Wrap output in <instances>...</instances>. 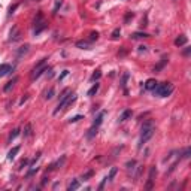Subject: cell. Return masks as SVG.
Instances as JSON below:
<instances>
[{"mask_svg": "<svg viewBox=\"0 0 191 191\" xmlns=\"http://www.w3.org/2000/svg\"><path fill=\"white\" fill-rule=\"evenodd\" d=\"M54 93H55V91H54V88H49V90L45 93V99H46V100H51V99L54 97Z\"/></svg>", "mask_w": 191, "mask_h": 191, "instance_id": "4316f807", "label": "cell"}, {"mask_svg": "<svg viewBox=\"0 0 191 191\" xmlns=\"http://www.w3.org/2000/svg\"><path fill=\"white\" fill-rule=\"evenodd\" d=\"M155 175H157V169H155V166H152L151 169H149V175H148V182H146V190H151L152 188V185H154V178H155Z\"/></svg>", "mask_w": 191, "mask_h": 191, "instance_id": "5b68a950", "label": "cell"}, {"mask_svg": "<svg viewBox=\"0 0 191 191\" xmlns=\"http://www.w3.org/2000/svg\"><path fill=\"white\" fill-rule=\"evenodd\" d=\"M91 176H93V170H90V172L84 173V175H82V178H81V179H84V181H88V178H91Z\"/></svg>", "mask_w": 191, "mask_h": 191, "instance_id": "1f68e13d", "label": "cell"}, {"mask_svg": "<svg viewBox=\"0 0 191 191\" xmlns=\"http://www.w3.org/2000/svg\"><path fill=\"white\" fill-rule=\"evenodd\" d=\"M105 117H106V111H101L99 115L96 117V120H94V122H93V127H97V129H99V127L101 125V122H103V118H105Z\"/></svg>", "mask_w": 191, "mask_h": 191, "instance_id": "52a82bcc", "label": "cell"}, {"mask_svg": "<svg viewBox=\"0 0 191 191\" xmlns=\"http://www.w3.org/2000/svg\"><path fill=\"white\" fill-rule=\"evenodd\" d=\"M29 48H30L29 45H24V46H21V48L18 49V52H17V58H21L24 54H27V52H29Z\"/></svg>", "mask_w": 191, "mask_h": 191, "instance_id": "9a60e30c", "label": "cell"}, {"mask_svg": "<svg viewBox=\"0 0 191 191\" xmlns=\"http://www.w3.org/2000/svg\"><path fill=\"white\" fill-rule=\"evenodd\" d=\"M166 63H167V58L164 57V58H163V60H161V61L158 63V64H157V66L154 67V72H158V70H161V69L164 67V64H166Z\"/></svg>", "mask_w": 191, "mask_h": 191, "instance_id": "cb8c5ba5", "label": "cell"}, {"mask_svg": "<svg viewBox=\"0 0 191 191\" xmlns=\"http://www.w3.org/2000/svg\"><path fill=\"white\" fill-rule=\"evenodd\" d=\"M152 136H154V124H152V121L143 122L142 130H141V139H139V149H141Z\"/></svg>", "mask_w": 191, "mask_h": 191, "instance_id": "7a4b0ae2", "label": "cell"}, {"mask_svg": "<svg viewBox=\"0 0 191 191\" xmlns=\"http://www.w3.org/2000/svg\"><path fill=\"white\" fill-rule=\"evenodd\" d=\"M60 6H61V0H58V2L55 3V8H54V10H52V12H54V14H55V12L58 10V8H60Z\"/></svg>", "mask_w": 191, "mask_h": 191, "instance_id": "f35d334b", "label": "cell"}, {"mask_svg": "<svg viewBox=\"0 0 191 191\" xmlns=\"http://www.w3.org/2000/svg\"><path fill=\"white\" fill-rule=\"evenodd\" d=\"M64 161H66V157L63 155L60 160H57L55 163H52V164H51V166L48 167V170H54V169H58V167H61L63 164H64Z\"/></svg>", "mask_w": 191, "mask_h": 191, "instance_id": "ba28073f", "label": "cell"}, {"mask_svg": "<svg viewBox=\"0 0 191 191\" xmlns=\"http://www.w3.org/2000/svg\"><path fill=\"white\" fill-rule=\"evenodd\" d=\"M133 17H134V14H133V12H127V15H125L124 21H125V22H129V21H130V18H133Z\"/></svg>", "mask_w": 191, "mask_h": 191, "instance_id": "d590c367", "label": "cell"}, {"mask_svg": "<svg viewBox=\"0 0 191 191\" xmlns=\"http://www.w3.org/2000/svg\"><path fill=\"white\" fill-rule=\"evenodd\" d=\"M18 134H20V130H18V129L12 130V133L9 134V139H8V141H9V142H12V141H14V139H15V137H17Z\"/></svg>", "mask_w": 191, "mask_h": 191, "instance_id": "484cf974", "label": "cell"}, {"mask_svg": "<svg viewBox=\"0 0 191 191\" xmlns=\"http://www.w3.org/2000/svg\"><path fill=\"white\" fill-rule=\"evenodd\" d=\"M78 188H79V181L78 179H72V182L69 184L67 190L69 191H75V190H78Z\"/></svg>", "mask_w": 191, "mask_h": 191, "instance_id": "e0dca14e", "label": "cell"}, {"mask_svg": "<svg viewBox=\"0 0 191 191\" xmlns=\"http://www.w3.org/2000/svg\"><path fill=\"white\" fill-rule=\"evenodd\" d=\"M46 60H48V58H42V60H41L39 63H37V64H36L34 67H33V70H31V75H30L33 81L39 78V76H41L43 72H46L48 69H51V67H48V66H46Z\"/></svg>", "mask_w": 191, "mask_h": 191, "instance_id": "277c9868", "label": "cell"}, {"mask_svg": "<svg viewBox=\"0 0 191 191\" xmlns=\"http://www.w3.org/2000/svg\"><path fill=\"white\" fill-rule=\"evenodd\" d=\"M99 88H100V84H97V82H96V84H94V85L90 88V90H88V93H87V94L90 96V97H93V96H94V94L99 91Z\"/></svg>", "mask_w": 191, "mask_h": 191, "instance_id": "ac0fdd59", "label": "cell"}, {"mask_svg": "<svg viewBox=\"0 0 191 191\" xmlns=\"http://www.w3.org/2000/svg\"><path fill=\"white\" fill-rule=\"evenodd\" d=\"M37 170H39V167H34V166H30V170L27 172V178H30V176H33Z\"/></svg>", "mask_w": 191, "mask_h": 191, "instance_id": "83f0119b", "label": "cell"}, {"mask_svg": "<svg viewBox=\"0 0 191 191\" xmlns=\"http://www.w3.org/2000/svg\"><path fill=\"white\" fill-rule=\"evenodd\" d=\"M120 34H121V30H120V29H115V30L112 31V39H118Z\"/></svg>", "mask_w": 191, "mask_h": 191, "instance_id": "4dcf8cb0", "label": "cell"}, {"mask_svg": "<svg viewBox=\"0 0 191 191\" xmlns=\"http://www.w3.org/2000/svg\"><path fill=\"white\" fill-rule=\"evenodd\" d=\"M82 118H84L82 115H76V117L70 118V120H69V122H78V121H79V120H82Z\"/></svg>", "mask_w": 191, "mask_h": 191, "instance_id": "e575fe53", "label": "cell"}, {"mask_svg": "<svg viewBox=\"0 0 191 191\" xmlns=\"http://www.w3.org/2000/svg\"><path fill=\"white\" fill-rule=\"evenodd\" d=\"M67 75H69V70H63V72H61V75L58 76V82H60V81H63V79H64V78H66Z\"/></svg>", "mask_w": 191, "mask_h": 191, "instance_id": "d6a6232c", "label": "cell"}, {"mask_svg": "<svg viewBox=\"0 0 191 191\" xmlns=\"http://www.w3.org/2000/svg\"><path fill=\"white\" fill-rule=\"evenodd\" d=\"M134 166H136V160H132V161H127V164H125V167H127V169H129V170H130V169L133 170V169H134Z\"/></svg>", "mask_w": 191, "mask_h": 191, "instance_id": "f1b7e54d", "label": "cell"}, {"mask_svg": "<svg viewBox=\"0 0 191 191\" xmlns=\"http://www.w3.org/2000/svg\"><path fill=\"white\" fill-rule=\"evenodd\" d=\"M31 133H33V127H31V124H27L24 127V137H30Z\"/></svg>", "mask_w": 191, "mask_h": 191, "instance_id": "ffe728a7", "label": "cell"}, {"mask_svg": "<svg viewBox=\"0 0 191 191\" xmlns=\"http://www.w3.org/2000/svg\"><path fill=\"white\" fill-rule=\"evenodd\" d=\"M17 6H18V5H14V6H10V8H9V14H12V12H14V10L17 9Z\"/></svg>", "mask_w": 191, "mask_h": 191, "instance_id": "ab89813d", "label": "cell"}, {"mask_svg": "<svg viewBox=\"0 0 191 191\" xmlns=\"http://www.w3.org/2000/svg\"><path fill=\"white\" fill-rule=\"evenodd\" d=\"M18 152H20V146H14V148H12V149L8 152V160H9V161H12V160H14V158L17 157Z\"/></svg>", "mask_w": 191, "mask_h": 191, "instance_id": "9c48e42d", "label": "cell"}, {"mask_svg": "<svg viewBox=\"0 0 191 191\" xmlns=\"http://www.w3.org/2000/svg\"><path fill=\"white\" fill-rule=\"evenodd\" d=\"M106 182H108V179H106V176H105V178H103V181H101V184L99 185V190H103V187H105Z\"/></svg>", "mask_w": 191, "mask_h": 191, "instance_id": "74e56055", "label": "cell"}, {"mask_svg": "<svg viewBox=\"0 0 191 191\" xmlns=\"http://www.w3.org/2000/svg\"><path fill=\"white\" fill-rule=\"evenodd\" d=\"M139 51H141V52L142 51H146V46H139Z\"/></svg>", "mask_w": 191, "mask_h": 191, "instance_id": "b9f144b4", "label": "cell"}, {"mask_svg": "<svg viewBox=\"0 0 191 191\" xmlns=\"http://www.w3.org/2000/svg\"><path fill=\"white\" fill-rule=\"evenodd\" d=\"M187 36H184V34H181L179 37H176V39H175V45L176 46H184L185 43H187Z\"/></svg>", "mask_w": 191, "mask_h": 191, "instance_id": "8fae6325", "label": "cell"}, {"mask_svg": "<svg viewBox=\"0 0 191 191\" xmlns=\"http://www.w3.org/2000/svg\"><path fill=\"white\" fill-rule=\"evenodd\" d=\"M190 154H191V149H190V148H185V151H184V154H182L181 158H190Z\"/></svg>", "mask_w": 191, "mask_h": 191, "instance_id": "836d02e7", "label": "cell"}, {"mask_svg": "<svg viewBox=\"0 0 191 191\" xmlns=\"http://www.w3.org/2000/svg\"><path fill=\"white\" fill-rule=\"evenodd\" d=\"M152 91H154V96H157V97H167V96H170L172 91H173V85H172L170 82L157 84L155 88H154Z\"/></svg>", "mask_w": 191, "mask_h": 191, "instance_id": "3957f363", "label": "cell"}, {"mask_svg": "<svg viewBox=\"0 0 191 191\" xmlns=\"http://www.w3.org/2000/svg\"><path fill=\"white\" fill-rule=\"evenodd\" d=\"M17 82H18V76H15V78H12V79H10V81H9V82H8L5 87H3V91H5V93H8V91H9L10 88L14 87Z\"/></svg>", "mask_w": 191, "mask_h": 191, "instance_id": "30bf717a", "label": "cell"}, {"mask_svg": "<svg viewBox=\"0 0 191 191\" xmlns=\"http://www.w3.org/2000/svg\"><path fill=\"white\" fill-rule=\"evenodd\" d=\"M141 37H149L148 33H141V31H136L132 34V39H141Z\"/></svg>", "mask_w": 191, "mask_h": 191, "instance_id": "603a6c76", "label": "cell"}, {"mask_svg": "<svg viewBox=\"0 0 191 191\" xmlns=\"http://www.w3.org/2000/svg\"><path fill=\"white\" fill-rule=\"evenodd\" d=\"M99 39V33L97 31H91L90 33V42H94V41H97Z\"/></svg>", "mask_w": 191, "mask_h": 191, "instance_id": "f546056e", "label": "cell"}, {"mask_svg": "<svg viewBox=\"0 0 191 191\" xmlns=\"http://www.w3.org/2000/svg\"><path fill=\"white\" fill-rule=\"evenodd\" d=\"M25 100H27V94H25V96H24V97L21 99V101H20V105H22V103H24V101H25Z\"/></svg>", "mask_w": 191, "mask_h": 191, "instance_id": "60d3db41", "label": "cell"}, {"mask_svg": "<svg viewBox=\"0 0 191 191\" xmlns=\"http://www.w3.org/2000/svg\"><path fill=\"white\" fill-rule=\"evenodd\" d=\"M158 82L155 81V79H148L146 82H145V88H146V90H154V88H155V85H157Z\"/></svg>", "mask_w": 191, "mask_h": 191, "instance_id": "4fadbf2b", "label": "cell"}, {"mask_svg": "<svg viewBox=\"0 0 191 191\" xmlns=\"http://www.w3.org/2000/svg\"><path fill=\"white\" fill-rule=\"evenodd\" d=\"M10 72V66L9 64H0V78H3L5 75H8Z\"/></svg>", "mask_w": 191, "mask_h": 191, "instance_id": "7c38bea8", "label": "cell"}, {"mask_svg": "<svg viewBox=\"0 0 191 191\" xmlns=\"http://www.w3.org/2000/svg\"><path fill=\"white\" fill-rule=\"evenodd\" d=\"M117 172H118V169H117V167H112V169H111V172H109V173H108V176H106V179H108L109 182H111V181H113V176L117 175Z\"/></svg>", "mask_w": 191, "mask_h": 191, "instance_id": "7402d4cb", "label": "cell"}, {"mask_svg": "<svg viewBox=\"0 0 191 191\" xmlns=\"http://www.w3.org/2000/svg\"><path fill=\"white\" fill-rule=\"evenodd\" d=\"M76 46L81 48V49H90V48H91L90 42H87V41H79V42H76Z\"/></svg>", "mask_w": 191, "mask_h": 191, "instance_id": "2e32d148", "label": "cell"}, {"mask_svg": "<svg viewBox=\"0 0 191 191\" xmlns=\"http://www.w3.org/2000/svg\"><path fill=\"white\" fill-rule=\"evenodd\" d=\"M100 78H101V72H100V70H96V72L91 75V81H93V82H94V81H99Z\"/></svg>", "mask_w": 191, "mask_h": 191, "instance_id": "d4e9b609", "label": "cell"}, {"mask_svg": "<svg viewBox=\"0 0 191 191\" xmlns=\"http://www.w3.org/2000/svg\"><path fill=\"white\" fill-rule=\"evenodd\" d=\"M46 21H41V22H36L34 24V30H33V34L34 36H37V34H41L45 29H46Z\"/></svg>", "mask_w": 191, "mask_h": 191, "instance_id": "8992f818", "label": "cell"}, {"mask_svg": "<svg viewBox=\"0 0 191 191\" xmlns=\"http://www.w3.org/2000/svg\"><path fill=\"white\" fill-rule=\"evenodd\" d=\"M20 39V31H18V29L17 27H14L12 29V31H10V37H9V41H18Z\"/></svg>", "mask_w": 191, "mask_h": 191, "instance_id": "5bb4252c", "label": "cell"}, {"mask_svg": "<svg viewBox=\"0 0 191 191\" xmlns=\"http://www.w3.org/2000/svg\"><path fill=\"white\" fill-rule=\"evenodd\" d=\"M132 117V111L130 109H125L121 115H120V121H125V120H129Z\"/></svg>", "mask_w": 191, "mask_h": 191, "instance_id": "d6986e66", "label": "cell"}, {"mask_svg": "<svg viewBox=\"0 0 191 191\" xmlns=\"http://www.w3.org/2000/svg\"><path fill=\"white\" fill-rule=\"evenodd\" d=\"M76 94H73V93H70V90H64V93H63V96H61V99H60V101H58V105H57V108L54 109V115H57V113L61 111V109H64L66 106H70V105H73L75 101H76Z\"/></svg>", "mask_w": 191, "mask_h": 191, "instance_id": "6da1fadb", "label": "cell"}, {"mask_svg": "<svg viewBox=\"0 0 191 191\" xmlns=\"http://www.w3.org/2000/svg\"><path fill=\"white\" fill-rule=\"evenodd\" d=\"M27 164H29V160H27V158H25V160H22V161H21V164H20V169L25 167V166H27Z\"/></svg>", "mask_w": 191, "mask_h": 191, "instance_id": "8d00e7d4", "label": "cell"}, {"mask_svg": "<svg viewBox=\"0 0 191 191\" xmlns=\"http://www.w3.org/2000/svg\"><path fill=\"white\" fill-rule=\"evenodd\" d=\"M129 78H130V75L125 72V73L122 75V79H121V87L124 88V90H125V85H127V81H129ZM125 94H127V90H125Z\"/></svg>", "mask_w": 191, "mask_h": 191, "instance_id": "44dd1931", "label": "cell"}]
</instances>
